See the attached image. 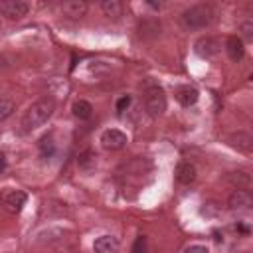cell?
Masks as SVG:
<instances>
[{
	"mask_svg": "<svg viewBox=\"0 0 253 253\" xmlns=\"http://www.w3.org/2000/svg\"><path fill=\"white\" fill-rule=\"evenodd\" d=\"M130 253H148V241L144 235H138L130 247Z\"/></svg>",
	"mask_w": 253,
	"mask_h": 253,
	"instance_id": "44dd1931",
	"label": "cell"
},
{
	"mask_svg": "<svg viewBox=\"0 0 253 253\" xmlns=\"http://www.w3.org/2000/svg\"><path fill=\"white\" fill-rule=\"evenodd\" d=\"M101 10H103L105 16L117 20V18L123 14V4H121L119 0H103V2H101Z\"/></svg>",
	"mask_w": 253,
	"mask_h": 253,
	"instance_id": "e0dca14e",
	"label": "cell"
},
{
	"mask_svg": "<svg viewBox=\"0 0 253 253\" xmlns=\"http://www.w3.org/2000/svg\"><path fill=\"white\" fill-rule=\"evenodd\" d=\"M227 206L229 210L233 211H247L251 206H253V198H251V192L249 190H233L227 198Z\"/></svg>",
	"mask_w": 253,
	"mask_h": 253,
	"instance_id": "5b68a950",
	"label": "cell"
},
{
	"mask_svg": "<svg viewBox=\"0 0 253 253\" xmlns=\"http://www.w3.org/2000/svg\"><path fill=\"white\" fill-rule=\"evenodd\" d=\"M101 144L107 150H119V148H123L126 144V134L123 130H119V128H107L101 134Z\"/></svg>",
	"mask_w": 253,
	"mask_h": 253,
	"instance_id": "8992f818",
	"label": "cell"
},
{
	"mask_svg": "<svg viewBox=\"0 0 253 253\" xmlns=\"http://www.w3.org/2000/svg\"><path fill=\"white\" fill-rule=\"evenodd\" d=\"M77 164H79L81 170H93V168L97 166V154H95L93 150H85V152L79 154Z\"/></svg>",
	"mask_w": 253,
	"mask_h": 253,
	"instance_id": "d6986e66",
	"label": "cell"
},
{
	"mask_svg": "<svg viewBox=\"0 0 253 253\" xmlns=\"http://www.w3.org/2000/svg\"><path fill=\"white\" fill-rule=\"evenodd\" d=\"M71 111H73V115H75L79 121H85V119H89V117H91L93 107H91V103H89V101L79 99V101H75V103H73Z\"/></svg>",
	"mask_w": 253,
	"mask_h": 253,
	"instance_id": "ac0fdd59",
	"label": "cell"
},
{
	"mask_svg": "<svg viewBox=\"0 0 253 253\" xmlns=\"http://www.w3.org/2000/svg\"><path fill=\"white\" fill-rule=\"evenodd\" d=\"M40 146H42L43 156H45V154H47V156H51V154H53V140H51V134L43 136V138L40 140Z\"/></svg>",
	"mask_w": 253,
	"mask_h": 253,
	"instance_id": "7402d4cb",
	"label": "cell"
},
{
	"mask_svg": "<svg viewBox=\"0 0 253 253\" xmlns=\"http://www.w3.org/2000/svg\"><path fill=\"white\" fill-rule=\"evenodd\" d=\"M174 174H176V180L180 184H192L196 180V176H198V170H196V166L192 162H180L176 166Z\"/></svg>",
	"mask_w": 253,
	"mask_h": 253,
	"instance_id": "4fadbf2b",
	"label": "cell"
},
{
	"mask_svg": "<svg viewBox=\"0 0 253 253\" xmlns=\"http://www.w3.org/2000/svg\"><path fill=\"white\" fill-rule=\"evenodd\" d=\"M184 253H210V249H208L206 245H200V243H194V245H190V247H186V249H184Z\"/></svg>",
	"mask_w": 253,
	"mask_h": 253,
	"instance_id": "d4e9b609",
	"label": "cell"
},
{
	"mask_svg": "<svg viewBox=\"0 0 253 253\" xmlns=\"http://www.w3.org/2000/svg\"><path fill=\"white\" fill-rule=\"evenodd\" d=\"M53 111H55V103H53V99H40V101H36L26 113H24V117H22V130L24 132H32V130H36V128H40L42 125H45L47 121H49V117L53 115Z\"/></svg>",
	"mask_w": 253,
	"mask_h": 253,
	"instance_id": "6da1fadb",
	"label": "cell"
},
{
	"mask_svg": "<svg viewBox=\"0 0 253 253\" xmlns=\"http://www.w3.org/2000/svg\"><path fill=\"white\" fill-rule=\"evenodd\" d=\"M26 200H28L26 192H22V190H12V192L6 196L4 206H6V210H8L10 213H18V211H22V208L26 206Z\"/></svg>",
	"mask_w": 253,
	"mask_h": 253,
	"instance_id": "9c48e42d",
	"label": "cell"
},
{
	"mask_svg": "<svg viewBox=\"0 0 253 253\" xmlns=\"http://www.w3.org/2000/svg\"><path fill=\"white\" fill-rule=\"evenodd\" d=\"M144 109L150 117H160L166 111V95L162 91V87L152 85L146 89L144 93Z\"/></svg>",
	"mask_w": 253,
	"mask_h": 253,
	"instance_id": "3957f363",
	"label": "cell"
},
{
	"mask_svg": "<svg viewBox=\"0 0 253 253\" xmlns=\"http://www.w3.org/2000/svg\"><path fill=\"white\" fill-rule=\"evenodd\" d=\"M227 180H229L233 186H237L239 190H245V188H249V186H251V176H249L245 170L229 172V174H227Z\"/></svg>",
	"mask_w": 253,
	"mask_h": 253,
	"instance_id": "2e32d148",
	"label": "cell"
},
{
	"mask_svg": "<svg viewBox=\"0 0 253 253\" xmlns=\"http://www.w3.org/2000/svg\"><path fill=\"white\" fill-rule=\"evenodd\" d=\"M130 103H132V97H130V95H123V97L117 101V111H119V113L126 111V109L130 107Z\"/></svg>",
	"mask_w": 253,
	"mask_h": 253,
	"instance_id": "cb8c5ba5",
	"label": "cell"
},
{
	"mask_svg": "<svg viewBox=\"0 0 253 253\" xmlns=\"http://www.w3.org/2000/svg\"><path fill=\"white\" fill-rule=\"evenodd\" d=\"M213 20V8L210 4H196L182 12V24L188 30H202Z\"/></svg>",
	"mask_w": 253,
	"mask_h": 253,
	"instance_id": "7a4b0ae2",
	"label": "cell"
},
{
	"mask_svg": "<svg viewBox=\"0 0 253 253\" xmlns=\"http://www.w3.org/2000/svg\"><path fill=\"white\" fill-rule=\"evenodd\" d=\"M194 51H196L200 57L210 59V57H213V55L219 53V43H217L215 38H211V36H204V38H200V40L194 43Z\"/></svg>",
	"mask_w": 253,
	"mask_h": 253,
	"instance_id": "52a82bcc",
	"label": "cell"
},
{
	"mask_svg": "<svg viewBox=\"0 0 253 253\" xmlns=\"http://www.w3.org/2000/svg\"><path fill=\"white\" fill-rule=\"evenodd\" d=\"M225 51L229 55L231 61H239L243 55H245V45H243V40L239 36H229L227 42H225Z\"/></svg>",
	"mask_w": 253,
	"mask_h": 253,
	"instance_id": "7c38bea8",
	"label": "cell"
},
{
	"mask_svg": "<svg viewBox=\"0 0 253 253\" xmlns=\"http://www.w3.org/2000/svg\"><path fill=\"white\" fill-rule=\"evenodd\" d=\"M176 99H178V103H180L182 107H192V105H196V103H198L200 93H198V89H196V87L182 85V87H178V89H176Z\"/></svg>",
	"mask_w": 253,
	"mask_h": 253,
	"instance_id": "8fae6325",
	"label": "cell"
},
{
	"mask_svg": "<svg viewBox=\"0 0 253 253\" xmlns=\"http://www.w3.org/2000/svg\"><path fill=\"white\" fill-rule=\"evenodd\" d=\"M4 166H6V158H4V154H0V172L4 170Z\"/></svg>",
	"mask_w": 253,
	"mask_h": 253,
	"instance_id": "484cf974",
	"label": "cell"
},
{
	"mask_svg": "<svg viewBox=\"0 0 253 253\" xmlns=\"http://www.w3.org/2000/svg\"><path fill=\"white\" fill-rule=\"evenodd\" d=\"M87 10H89V4H87L85 0H67V2L61 4V12H63L67 18H71V20L83 18V16L87 14Z\"/></svg>",
	"mask_w": 253,
	"mask_h": 253,
	"instance_id": "ba28073f",
	"label": "cell"
},
{
	"mask_svg": "<svg viewBox=\"0 0 253 253\" xmlns=\"http://www.w3.org/2000/svg\"><path fill=\"white\" fill-rule=\"evenodd\" d=\"M95 253H119V241L115 235H99L93 243Z\"/></svg>",
	"mask_w": 253,
	"mask_h": 253,
	"instance_id": "30bf717a",
	"label": "cell"
},
{
	"mask_svg": "<svg viewBox=\"0 0 253 253\" xmlns=\"http://www.w3.org/2000/svg\"><path fill=\"white\" fill-rule=\"evenodd\" d=\"M229 144L233 148H237L239 152H249L251 146H253V138H251V134H247L243 130H237V132H233L229 136Z\"/></svg>",
	"mask_w": 253,
	"mask_h": 253,
	"instance_id": "5bb4252c",
	"label": "cell"
},
{
	"mask_svg": "<svg viewBox=\"0 0 253 253\" xmlns=\"http://www.w3.org/2000/svg\"><path fill=\"white\" fill-rule=\"evenodd\" d=\"M239 32H241V36H243L245 40H253V22H251V20H245V22H241V26H239Z\"/></svg>",
	"mask_w": 253,
	"mask_h": 253,
	"instance_id": "603a6c76",
	"label": "cell"
},
{
	"mask_svg": "<svg viewBox=\"0 0 253 253\" xmlns=\"http://www.w3.org/2000/svg\"><path fill=\"white\" fill-rule=\"evenodd\" d=\"M30 12V4L24 0H4L0 2V14L6 16L8 20H22L24 16H28Z\"/></svg>",
	"mask_w": 253,
	"mask_h": 253,
	"instance_id": "277c9868",
	"label": "cell"
},
{
	"mask_svg": "<svg viewBox=\"0 0 253 253\" xmlns=\"http://www.w3.org/2000/svg\"><path fill=\"white\" fill-rule=\"evenodd\" d=\"M14 111H16L14 101H10V99H0V123L6 121V119H10V117L14 115Z\"/></svg>",
	"mask_w": 253,
	"mask_h": 253,
	"instance_id": "ffe728a7",
	"label": "cell"
},
{
	"mask_svg": "<svg viewBox=\"0 0 253 253\" xmlns=\"http://www.w3.org/2000/svg\"><path fill=\"white\" fill-rule=\"evenodd\" d=\"M138 34L144 40H152L160 36V22L158 20H142L138 24Z\"/></svg>",
	"mask_w": 253,
	"mask_h": 253,
	"instance_id": "9a60e30c",
	"label": "cell"
}]
</instances>
